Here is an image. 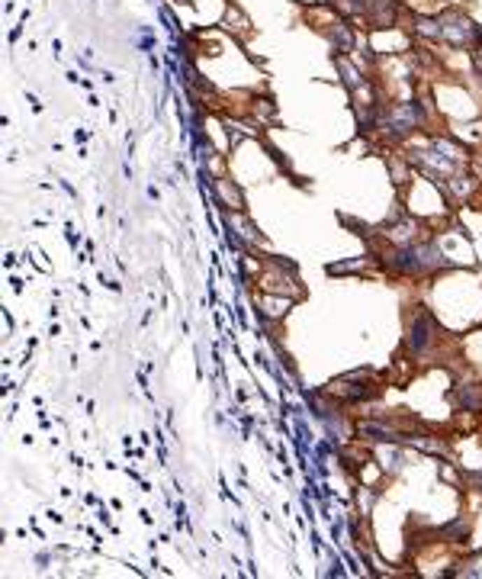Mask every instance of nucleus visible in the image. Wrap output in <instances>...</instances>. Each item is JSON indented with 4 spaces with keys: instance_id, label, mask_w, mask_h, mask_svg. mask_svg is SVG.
I'll return each instance as SVG.
<instances>
[{
    "instance_id": "9d476101",
    "label": "nucleus",
    "mask_w": 482,
    "mask_h": 579,
    "mask_svg": "<svg viewBox=\"0 0 482 579\" xmlns=\"http://www.w3.org/2000/svg\"><path fill=\"white\" fill-rule=\"evenodd\" d=\"M467 576H482V554L473 557V560L467 564Z\"/></svg>"
},
{
    "instance_id": "6e6552de",
    "label": "nucleus",
    "mask_w": 482,
    "mask_h": 579,
    "mask_svg": "<svg viewBox=\"0 0 482 579\" xmlns=\"http://www.w3.org/2000/svg\"><path fill=\"white\" fill-rule=\"evenodd\" d=\"M229 225H232V229H238V238H245V242H257V232H254V225L248 223V219L238 213V209L229 216Z\"/></svg>"
},
{
    "instance_id": "423d86ee",
    "label": "nucleus",
    "mask_w": 482,
    "mask_h": 579,
    "mask_svg": "<svg viewBox=\"0 0 482 579\" xmlns=\"http://www.w3.org/2000/svg\"><path fill=\"white\" fill-rule=\"evenodd\" d=\"M457 403L460 409H467V412H476V409H482V393L479 386H473V383H463V386H457Z\"/></svg>"
},
{
    "instance_id": "f03ea898",
    "label": "nucleus",
    "mask_w": 482,
    "mask_h": 579,
    "mask_svg": "<svg viewBox=\"0 0 482 579\" xmlns=\"http://www.w3.org/2000/svg\"><path fill=\"white\" fill-rule=\"evenodd\" d=\"M437 23H441V39L457 46V48L476 46V42L482 39L479 26H476L473 20H467L463 13H444V16H437Z\"/></svg>"
},
{
    "instance_id": "39448f33",
    "label": "nucleus",
    "mask_w": 482,
    "mask_h": 579,
    "mask_svg": "<svg viewBox=\"0 0 482 579\" xmlns=\"http://www.w3.org/2000/svg\"><path fill=\"white\" fill-rule=\"evenodd\" d=\"M360 438L364 441H376V445H399L402 438H399V431H392V428H386L383 421H364L360 425Z\"/></svg>"
},
{
    "instance_id": "20e7f679",
    "label": "nucleus",
    "mask_w": 482,
    "mask_h": 579,
    "mask_svg": "<svg viewBox=\"0 0 482 579\" xmlns=\"http://www.w3.org/2000/svg\"><path fill=\"white\" fill-rule=\"evenodd\" d=\"M431 328H434V319L425 306H418L415 319L409 322V354H421V351L431 344Z\"/></svg>"
},
{
    "instance_id": "0eeeda50",
    "label": "nucleus",
    "mask_w": 482,
    "mask_h": 579,
    "mask_svg": "<svg viewBox=\"0 0 482 579\" xmlns=\"http://www.w3.org/2000/svg\"><path fill=\"white\" fill-rule=\"evenodd\" d=\"M328 39L338 46V52H350V46H354V36H350L348 23H332V29H328Z\"/></svg>"
},
{
    "instance_id": "1a4fd4ad",
    "label": "nucleus",
    "mask_w": 482,
    "mask_h": 579,
    "mask_svg": "<svg viewBox=\"0 0 482 579\" xmlns=\"http://www.w3.org/2000/svg\"><path fill=\"white\" fill-rule=\"evenodd\" d=\"M215 187H219V193H222V200L229 203V207H235V209H241V193L232 187L229 181H215Z\"/></svg>"
},
{
    "instance_id": "f257e3e1",
    "label": "nucleus",
    "mask_w": 482,
    "mask_h": 579,
    "mask_svg": "<svg viewBox=\"0 0 482 579\" xmlns=\"http://www.w3.org/2000/svg\"><path fill=\"white\" fill-rule=\"evenodd\" d=\"M425 126V110L421 104H395L392 110H386V116L380 119V129L389 139H402V135L415 132Z\"/></svg>"
},
{
    "instance_id": "7ed1b4c3",
    "label": "nucleus",
    "mask_w": 482,
    "mask_h": 579,
    "mask_svg": "<svg viewBox=\"0 0 482 579\" xmlns=\"http://www.w3.org/2000/svg\"><path fill=\"white\" fill-rule=\"evenodd\" d=\"M332 393L341 399H348V403H360V399H373L376 393H380V386L376 383H370L367 377H360V373H348V377H341V380L332 383Z\"/></svg>"
}]
</instances>
